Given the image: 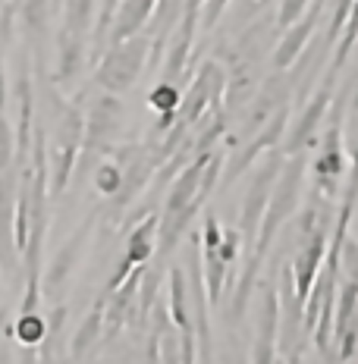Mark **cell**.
Wrapping results in <instances>:
<instances>
[{"label": "cell", "mask_w": 358, "mask_h": 364, "mask_svg": "<svg viewBox=\"0 0 358 364\" xmlns=\"http://www.w3.org/2000/svg\"><path fill=\"white\" fill-rule=\"evenodd\" d=\"M6 4H10V0H0V10H4V6H6Z\"/></svg>", "instance_id": "obj_34"}, {"label": "cell", "mask_w": 358, "mask_h": 364, "mask_svg": "<svg viewBox=\"0 0 358 364\" xmlns=\"http://www.w3.org/2000/svg\"><path fill=\"white\" fill-rule=\"evenodd\" d=\"M19 164L0 170V270L10 273L16 267V236H13V214H16V188H19Z\"/></svg>", "instance_id": "obj_7"}, {"label": "cell", "mask_w": 358, "mask_h": 364, "mask_svg": "<svg viewBox=\"0 0 358 364\" xmlns=\"http://www.w3.org/2000/svg\"><path fill=\"white\" fill-rule=\"evenodd\" d=\"M120 182H123V170H120V164L113 161V157L95 170V192L101 195V198H113V195L120 192Z\"/></svg>", "instance_id": "obj_25"}, {"label": "cell", "mask_w": 358, "mask_h": 364, "mask_svg": "<svg viewBox=\"0 0 358 364\" xmlns=\"http://www.w3.org/2000/svg\"><path fill=\"white\" fill-rule=\"evenodd\" d=\"M226 4H230V0H204V4H201V13H198V19H201V26H204V28H211V26H214V22H217L220 16H223Z\"/></svg>", "instance_id": "obj_32"}, {"label": "cell", "mask_w": 358, "mask_h": 364, "mask_svg": "<svg viewBox=\"0 0 358 364\" xmlns=\"http://www.w3.org/2000/svg\"><path fill=\"white\" fill-rule=\"evenodd\" d=\"M148 35H129L123 41L107 44L104 54L95 60V82L110 95H123L126 88H132L139 82V75L148 63Z\"/></svg>", "instance_id": "obj_2"}, {"label": "cell", "mask_w": 358, "mask_h": 364, "mask_svg": "<svg viewBox=\"0 0 358 364\" xmlns=\"http://www.w3.org/2000/svg\"><path fill=\"white\" fill-rule=\"evenodd\" d=\"M327 107H330V91L324 88V91H317L315 101H311L308 107L299 113V119L289 126L286 145H283V154H286V157L299 154V151H305V148L311 145V141H315V132H317V126H321Z\"/></svg>", "instance_id": "obj_14"}, {"label": "cell", "mask_w": 358, "mask_h": 364, "mask_svg": "<svg viewBox=\"0 0 358 364\" xmlns=\"http://www.w3.org/2000/svg\"><path fill=\"white\" fill-rule=\"evenodd\" d=\"M258 4H268V0H258Z\"/></svg>", "instance_id": "obj_36"}, {"label": "cell", "mask_w": 358, "mask_h": 364, "mask_svg": "<svg viewBox=\"0 0 358 364\" xmlns=\"http://www.w3.org/2000/svg\"><path fill=\"white\" fill-rule=\"evenodd\" d=\"M120 119H123V104L117 101V95H101L95 97V104L88 107L85 126H82V148L79 154L85 151V157L98 154V151H107V145L113 141L120 129Z\"/></svg>", "instance_id": "obj_5"}, {"label": "cell", "mask_w": 358, "mask_h": 364, "mask_svg": "<svg viewBox=\"0 0 358 364\" xmlns=\"http://www.w3.org/2000/svg\"><path fill=\"white\" fill-rule=\"evenodd\" d=\"M110 157L120 164V170H123V182H120V192L113 195V204H117V208H129V204L139 198L142 188L148 186L157 164H154V157H151L148 145H123V148L110 151Z\"/></svg>", "instance_id": "obj_4"}, {"label": "cell", "mask_w": 358, "mask_h": 364, "mask_svg": "<svg viewBox=\"0 0 358 364\" xmlns=\"http://www.w3.org/2000/svg\"><path fill=\"white\" fill-rule=\"evenodd\" d=\"M13 154H16V139H13V129L0 113V170L13 164Z\"/></svg>", "instance_id": "obj_30"}, {"label": "cell", "mask_w": 358, "mask_h": 364, "mask_svg": "<svg viewBox=\"0 0 358 364\" xmlns=\"http://www.w3.org/2000/svg\"><path fill=\"white\" fill-rule=\"evenodd\" d=\"M302 248L295 252L293 257V283H295V299H299V305L305 308V299H308L311 292V283H315L317 270H321L324 264V255H327V239H330V217L321 214L317 217V223L311 226L308 232L302 236Z\"/></svg>", "instance_id": "obj_3"}, {"label": "cell", "mask_w": 358, "mask_h": 364, "mask_svg": "<svg viewBox=\"0 0 358 364\" xmlns=\"http://www.w3.org/2000/svg\"><path fill=\"white\" fill-rule=\"evenodd\" d=\"M342 182V126L339 113L327 129L321 141V154L315 157V195L321 198H337Z\"/></svg>", "instance_id": "obj_8"}, {"label": "cell", "mask_w": 358, "mask_h": 364, "mask_svg": "<svg viewBox=\"0 0 358 364\" xmlns=\"http://www.w3.org/2000/svg\"><path fill=\"white\" fill-rule=\"evenodd\" d=\"M302 176H305V157L299 151V154H293L289 164L283 161V166H280V173H277V182H273V188H270L268 208H264L261 223H258L255 239H251V257L246 261V267H242V279L233 286V305H230L233 321H239V317L246 314V305H248L251 292H255V283H258V270H261L264 257L270 252V242L277 239L280 226L293 217L295 204H299Z\"/></svg>", "instance_id": "obj_1"}, {"label": "cell", "mask_w": 358, "mask_h": 364, "mask_svg": "<svg viewBox=\"0 0 358 364\" xmlns=\"http://www.w3.org/2000/svg\"><path fill=\"white\" fill-rule=\"evenodd\" d=\"M305 6H308V0H280V10H277V28L293 26V22L305 13Z\"/></svg>", "instance_id": "obj_31"}, {"label": "cell", "mask_w": 358, "mask_h": 364, "mask_svg": "<svg viewBox=\"0 0 358 364\" xmlns=\"http://www.w3.org/2000/svg\"><path fill=\"white\" fill-rule=\"evenodd\" d=\"M277 346H280V301L277 289L270 283L261 286V308H258V333H255V364H270L277 361Z\"/></svg>", "instance_id": "obj_11"}, {"label": "cell", "mask_w": 358, "mask_h": 364, "mask_svg": "<svg viewBox=\"0 0 358 364\" xmlns=\"http://www.w3.org/2000/svg\"><path fill=\"white\" fill-rule=\"evenodd\" d=\"M154 239H157V217H144L139 226H135L132 232H129L126 239V255L123 261L117 264V270H113V277L107 279V286H104V292H110L113 286H120L126 279V273L132 267H142V264H148L151 257H154Z\"/></svg>", "instance_id": "obj_12"}, {"label": "cell", "mask_w": 358, "mask_h": 364, "mask_svg": "<svg viewBox=\"0 0 358 364\" xmlns=\"http://www.w3.org/2000/svg\"><path fill=\"white\" fill-rule=\"evenodd\" d=\"M82 63H85V38L73 35L66 28H60L57 35V66H54V82L57 85H66L79 75Z\"/></svg>", "instance_id": "obj_19"}, {"label": "cell", "mask_w": 358, "mask_h": 364, "mask_svg": "<svg viewBox=\"0 0 358 364\" xmlns=\"http://www.w3.org/2000/svg\"><path fill=\"white\" fill-rule=\"evenodd\" d=\"M51 4H54V6H60V0H51Z\"/></svg>", "instance_id": "obj_35"}, {"label": "cell", "mask_w": 358, "mask_h": 364, "mask_svg": "<svg viewBox=\"0 0 358 364\" xmlns=\"http://www.w3.org/2000/svg\"><path fill=\"white\" fill-rule=\"evenodd\" d=\"M16 10L28 32H44L51 16V0H16Z\"/></svg>", "instance_id": "obj_24"}, {"label": "cell", "mask_w": 358, "mask_h": 364, "mask_svg": "<svg viewBox=\"0 0 358 364\" xmlns=\"http://www.w3.org/2000/svg\"><path fill=\"white\" fill-rule=\"evenodd\" d=\"M280 166H283V151H273V154L268 157V164H264L261 170L255 173V179L248 182L246 201H242V217H239L242 220L239 236H246L248 245H251V239H255V230H258V223H261L264 208H268L270 188H273V182H277Z\"/></svg>", "instance_id": "obj_6"}, {"label": "cell", "mask_w": 358, "mask_h": 364, "mask_svg": "<svg viewBox=\"0 0 358 364\" xmlns=\"http://www.w3.org/2000/svg\"><path fill=\"white\" fill-rule=\"evenodd\" d=\"M182 16V0H157L154 4V10H151V35H148V41H151V48H148V63L151 66H157L161 63V57H164V44H167V38L173 35V28H177V22Z\"/></svg>", "instance_id": "obj_16"}, {"label": "cell", "mask_w": 358, "mask_h": 364, "mask_svg": "<svg viewBox=\"0 0 358 364\" xmlns=\"http://www.w3.org/2000/svg\"><path fill=\"white\" fill-rule=\"evenodd\" d=\"M339 264L342 270H346L349 279H355L358 283V242L355 239H342V248H339Z\"/></svg>", "instance_id": "obj_29"}, {"label": "cell", "mask_w": 358, "mask_h": 364, "mask_svg": "<svg viewBox=\"0 0 358 364\" xmlns=\"http://www.w3.org/2000/svg\"><path fill=\"white\" fill-rule=\"evenodd\" d=\"M327 0H315V6H305V13L299 19L293 22V26L283 28V38H280V44L273 48V70H286V66H293L299 54L305 48H308V38L315 35L317 22H321V13H324Z\"/></svg>", "instance_id": "obj_10"}, {"label": "cell", "mask_w": 358, "mask_h": 364, "mask_svg": "<svg viewBox=\"0 0 358 364\" xmlns=\"http://www.w3.org/2000/svg\"><path fill=\"white\" fill-rule=\"evenodd\" d=\"M170 323L179 333V361H198L195 352V321L189 311V286L182 267L170 270Z\"/></svg>", "instance_id": "obj_9"}, {"label": "cell", "mask_w": 358, "mask_h": 364, "mask_svg": "<svg viewBox=\"0 0 358 364\" xmlns=\"http://www.w3.org/2000/svg\"><path fill=\"white\" fill-rule=\"evenodd\" d=\"M6 110V70H4V50H0V113Z\"/></svg>", "instance_id": "obj_33"}, {"label": "cell", "mask_w": 358, "mask_h": 364, "mask_svg": "<svg viewBox=\"0 0 358 364\" xmlns=\"http://www.w3.org/2000/svg\"><path fill=\"white\" fill-rule=\"evenodd\" d=\"M48 321V330H44V339H41V355L38 358L41 361H54V348L60 343V330H63L66 323V305H54V311H51V317H44Z\"/></svg>", "instance_id": "obj_23"}, {"label": "cell", "mask_w": 358, "mask_h": 364, "mask_svg": "<svg viewBox=\"0 0 358 364\" xmlns=\"http://www.w3.org/2000/svg\"><path fill=\"white\" fill-rule=\"evenodd\" d=\"M179 97H182V91H179V85L177 82H161V85H154V91H151V97H148V104L154 110H177L179 107Z\"/></svg>", "instance_id": "obj_27"}, {"label": "cell", "mask_w": 358, "mask_h": 364, "mask_svg": "<svg viewBox=\"0 0 358 364\" xmlns=\"http://www.w3.org/2000/svg\"><path fill=\"white\" fill-rule=\"evenodd\" d=\"M101 330H104V299H98L95 308L85 314V321L79 323V330H75V336L70 343V348H73L70 355L75 361H82L88 355V348H95V343L101 339Z\"/></svg>", "instance_id": "obj_20"}, {"label": "cell", "mask_w": 358, "mask_h": 364, "mask_svg": "<svg viewBox=\"0 0 358 364\" xmlns=\"http://www.w3.org/2000/svg\"><path fill=\"white\" fill-rule=\"evenodd\" d=\"M13 336H16V343L19 346H26V348H35V346H41V339H44V330H48V321H44L38 311H19V317H16V323H13Z\"/></svg>", "instance_id": "obj_22"}, {"label": "cell", "mask_w": 358, "mask_h": 364, "mask_svg": "<svg viewBox=\"0 0 358 364\" xmlns=\"http://www.w3.org/2000/svg\"><path fill=\"white\" fill-rule=\"evenodd\" d=\"M286 117H289V110H286V104L283 107H277V113L273 117H268V123L261 126V132L255 135V139L248 141L246 148H242V154H236L230 164H226V176H223V186H230V182H236L242 176V173L248 170V164L255 161L261 151H270V148H277V141L283 139V129H286Z\"/></svg>", "instance_id": "obj_13"}, {"label": "cell", "mask_w": 358, "mask_h": 364, "mask_svg": "<svg viewBox=\"0 0 358 364\" xmlns=\"http://www.w3.org/2000/svg\"><path fill=\"white\" fill-rule=\"evenodd\" d=\"M16 97H19V123H16V164L22 166L32 148V129H35V91H32V75L28 70L19 73L16 82Z\"/></svg>", "instance_id": "obj_17"}, {"label": "cell", "mask_w": 358, "mask_h": 364, "mask_svg": "<svg viewBox=\"0 0 358 364\" xmlns=\"http://www.w3.org/2000/svg\"><path fill=\"white\" fill-rule=\"evenodd\" d=\"M91 223H95V217L82 220V226L70 236V242H66V245L57 252L54 261H51V270H48V277H44V289H48V295H57L60 286L70 279L75 261H79V255H82V245H85V239H88Z\"/></svg>", "instance_id": "obj_15"}, {"label": "cell", "mask_w": 358, "mask_h": 364, "mask_svg": "<svg viewBox=\"0 0 358 364\" xmlns=\"http://www.w3.org/2000/svg\"><path fill=\"white\" fill-rule=\"evenodd\" d=\"M333 339L339 343V352L333 355V358H337V361H352L355 358V348H358V308H355V314L342 323V330Z\"/></svg>", "instance_id": "obj_26"}, {"label": "cell", "mask_w": 358, "mask_h": 364, "mask_svg": "<svg viewBox=\"0 0 358 364\" xmlns=\"http://www.w3.org/2000/svg\"><path fill=\"white\" fill-rule=\"evenodd\" d=\"M286 97H289V85L283 79H270L268 85H264V91L258 95V101H255V107H251L248 113V129H261L264 123H268V117H270V110L273 107H283L286 104Z\"/></svg>", "instance_id": "obj_21"}, {"label": "cell", "mask_w": 358, "mask_h": 364, "mask_svg": "<svg viewBox=\"0 0 358 364\" xmlns=\"http://www.w3.org/2000/svg\"><path fill=\"white\" fill-rule=\"evenodd\" d=\"M349 6L352 0H333V16H330V26H327V44H333L346 26V16H349Z\"/></svg>", "instance_id": "obj_28"}, {"label": "cell", "mask_w": 358, "mask_h": 364, "mask_svg": "<svg viewBox=\"0 0 358 364\" xmlns=\"http://www.w3.org/2000/svg\"><path fill=\"white\" fill-rule=\"evenodd\" d=\"M157 0H120L117 4V13H113V22L107 28V41H123V38L142 32L148 26V16L154 10Z\"/></svg>", "instance_id": "obj_18"}]
</instances>
